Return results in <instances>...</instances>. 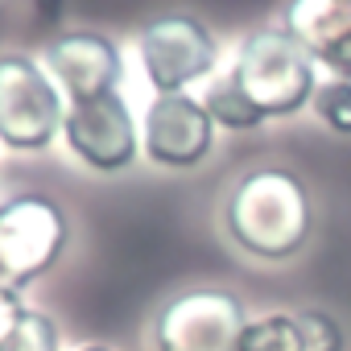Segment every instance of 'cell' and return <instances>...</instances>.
<instances>
[{"instance_id":"9","label":"cell","mask_w":351,"mask_h":351,"mask_svg":"<svg viewBox=\"0 0 351 351\" xmlns=\"http://www.w3.org/2000/svg\"><path fill=\"white\" fill-rule=\"evenodd\" d=\"M46 71L71 104H91L116 91L124 75V58L112 38L95 29H71L46 46Z\"/></svg>"},{"instance_id":"7","label":"cell","mask_w":351,"mask_h":351,"mask_svg":"<svg viewBox=\"0 0 351 351\" xmlns=\"http://www.w3.org/2000/svg\"><path fill=\"white\" fill-rule=\"evenodd\" d=\"M62 136H66L71 153L79 161H87L91 169H99V173L128 169L141 153L136 120H132L128 104L116 91L104 95V99H91V104H66Z\"/></svg>"},{"instance_id":"17","label":"cell","mask_w":351,"mask_h":351,"mask_svg":"<svg viewBox=\"0 0 351 351\" xmlns=\"http://www.w3.org/2000/svg\"><path fill=\"white\" fill-rule=\"evenodd\" d=\"M79 351H112V347H104V343H91V347H79Z\"/></svg>"},{"instance_id":"11","label":"cell","mask_w":351,"mask_h":351,"mask_svg":"<svg viewBox=\"0 0 351 351\" xmlns=\"http://www.w3.org/2000/svg\"><path fill=\"white\" fill-rule=\"evenodd\" d=\"M203 108L211 112V120H215V124L236 128V132H244V128H261V124H265V116L248 104V95H244V91H240V83L232 79V71L207 87Z\"/></svg>"},{"instance_id":"12","label":"cell","mask_w":351,"mask_h":351,"mask_svg":"<svg viewBox=\"0 0 351 351\" xmlns=\"http://www.w3.org/2000/svg\"><path fill=\"white\" fill-rule=\"evenodd\" d=\"M240 351H306L302 347V322L298 314H265V318H252L244 339H240Z\"/></svg>"},{"instance_id":"2","label":"cell","mask_w":351,"mask_h":351,"mask_svg":"<svg viewBox=\"0 0 351 351\" xmlns=\"http://www.w3.org/2000/svg\"><path fill=\"white\" fill-rule=\"evenodd\" d=\"M314 58L306 54L302 42H293L285 34V25H269L244 38L240 58L232 66V79L240 83V91L248 95V104L265 116V120H281L302 112L318 83H314Z\"/></svg>"},{"instance_id":"14","label":"cell","mask_w":351,"mask_h":351,"mask_svg":"<svg viewBox=\"0 0 351 351\" xmlns=\"http://www.w3.org/2000/svg\"><path fill=\"white\" fill-rule=\"evenodd\" d=\"M314 112H318V120H322L330 132L351 136V79L318 83V91H314Z\"/></svg>"},{"instance_id":"1","label":"cell","mask_w":351,"mask_h":351,"mask_svg":"<svg viewBox=\"0 0 351 351\" xmlns=\"http://www.w3.org/2000/svg\"><path fill=\"white\" fill-rule=\"evenodd\" d=\"M223 223L244 252L261 261H289L310 240V195L298 173L265 165L232 186Z\"/></svg>"},{"instance_id":"5","label":"cell","mask_w":351,"mask_h":351,"mask_svg":"<svg viewBox=\"0 0 351 351\" xmlns=\"http://www.w3.org/2000/svg\"><path fill=\"white\" fill-rule=\"evenodd\" d=\"M248 330L244 302L232 289L199 285L169 298L153 318V351H240Z\"/></svg>"},{"instance_id":"15","label":"cell","mask_w":351,"mask_h":351,"mask_svg":"<svg viewBox=\"0 0 351 351\" xmlns=\"http://www.w3.org/2000/svg\"><path fill=\"white\" fill-rule=\"evenodd\" d=\"M302 347L306 351H343V330L326 310H302Z\"/></svg>"},{"instance_id":"16","label":"cell","mask_w":351,"mask_h":351,"mask_svg":"<svg viewBox=\"0 0 351 351\" xmlns=\"http://www.w3.org/2000/svg\"><path fill=\"white\" fill-rule=\"evenodd\" d=\"M21 298H5V293H0V343H5L9 339V330L17 326V318H21Z\"/></svg>"},{"instance_id":"10","label":"cell","mask_w":351,"mask_h":351,"mask_svg":"<svg viewBox=\"0 0 351 351\" xmlns=\"http://www.w3.org/2000/svg\"><path fill=\"white\" fill-rule=\"evenodd\" d=\"M285 34L293 42H302L318 66H326L351 34V9L335 5V0H289L285 5Z\"/></svg>"},{"instance_id":"6","label":"cell","mask_w":351,"mask_h":351,"mask_svg":"<svg viewBox=\"0 0 351 351\" xmlns=\"http://www.w3.org/2000/svg\"><path fill=\"white\" fill-rule=\"evenodd\" d=\"M136 54L157 95H178L195 79H207L215 71L219 42L199 17L169 13V17L149 21V29L136 42Z\"/></svg>"},{"instance_id":"18","label":"cell","mask_w":351,"mask_h":351,"mask_svg":"<svg viewBox=\"0 0 351 351\" xmlns=\"http://www.w3.org/2000/svg\"><path fill=\"white\" fill-rule=\"evenodd\" d=\"M335 5H343V9H351V0H335Z\"/></svg>"},{"instance_id":"3","label":"cell","mask_w":351,"mask_h":351,"mask_svg":"<svg viewBox=\"0 0 351 351\" xmlns=\"http://www.w3.org/2000/svg\"><path fill=\"white\" fill-rule=\"evenodd\" d=\"M71 223L50 195H17L0 203V293L21 298L29 281L58 265Z\"/></svg>"},{"instance_id":"4","label":"cell","mask_w":351,"mask_h":351,"mask_svg":"<svg viewBox=\"0 0 351 351\" xmlns=\"http://www.w3.org/2000/svg\"><path fill=\"white\" fill-rule=\"evenodd\" d=\"M66 120V95L29 54H0V141L17 153L50 149Z\"/></svg>"},{"instance_id":"13","label":"cell","mask_w":351,"mask_h":351,"mask_svg":"<svg viewBox=\"0 0 351 351\" xmlns=\"http://www.w3.org/2000/svg\"><path fill=\"white\" fill-rule=\"evenodd\" d=\"M0 351H58V326L50 314L42 310H21L17 326L9 330V339L0 343Z\"/></svg>"},{"instance_id":"8","label":"cell","mask_w":351,"mask_h":351,"mask_svg":"<svg viewBox=\"0 0 351 351\" xmlns=\"http://www.w3.org/2000/svg\"><path fill=\"white\" fill-rule=\"evenodd\" d=\"M145 153L149 161L165 169H195L207 161L211 141H215V120L203 108V99L178 91V95H157L145 112Z\"/></svg>"}]
</instances>
